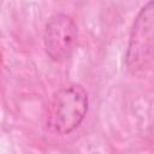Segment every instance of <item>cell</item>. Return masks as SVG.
<instances>
[{
    "label": "cell",
    "instance_id": "obj_2",
    "mask_svg": "<svg viewBox=\"0 0 154 154\" xmlns=\"http://www.w3.org/2000/svg\"><path fill=\"white\" fill-rule=\"evenodd\" d=\"M154 60V1L144 5L138 12L126 51V66L129 71L143 70Z\"/></svg>",
    "mask_w": 154,
    "mask_h": 154
},
{
    "label": "cell",
    "instance_id": "obj_1",
    "mask_svg": "<svg viewBox=\"0 0 154 154\" xmlns=\"http://www.w3.org/2000/svg\"><path fill=\"white\" fill-rule=\"evenodd\" d=\"M88 107V93L81 84L72 83L60 88L48 105L47 129L55 135L71 134L84 120Z\"/></svg>",
    "mask_w": 154,
    "mask_h": 154
},
{
    "label": "cell",
    "instance_id": "obj_3",
    "mask_svg": "<svg viewBox=\"0 0 154 154\" xmlns=\"http://www.w3.org/2000/svg\"><path fill=\"white\" fill-rule=\"evenodd\" d=\"M78 41V26L65 13H57L49 18L43 32L46 53L54 61H63L71 57Z\"/></svg>",
    "mask_w": 154,
    "mask_h": 154
}]
</instances>
